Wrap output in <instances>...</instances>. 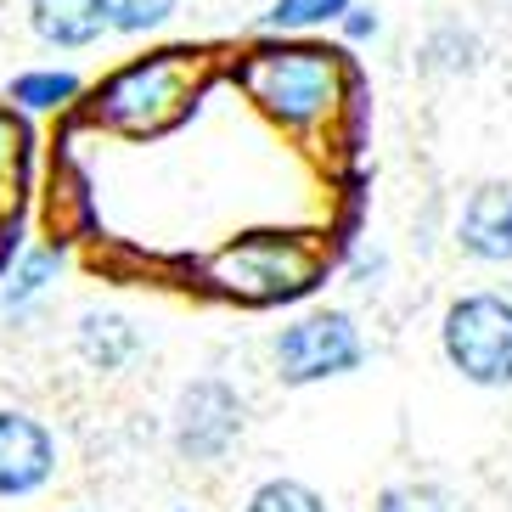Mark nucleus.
<instances>
[{
  "instance_id": "obj_15",
  "label": "nucleus",
  "mask_w": 512,
  "mask_h": 512,
  "mask_svg": "<svg viewBox=\"0 0 512 512\" xmlns=\"http://www.w3.org/2000/svg\"><path fill=\"white\" fill-rule=\"evenodd\" d=\"M372 512H462V496L445 490V484H389L383 496H377Z\"/></svg>"
},
{
  "instance_id": "obj_16",
  "label": "nucleus",
  "mask_w": 512,
  "mask_h": 512,
  "mask_svg": "<svg viewBox=\"0 0 512 512\" xmlns=\"http://www.w3.org/2000/svg\"><path fill=\"white\" fill-rule=\"evenodd\" d=\"M57 271H62V248H34V254L23 259V271L12 276V287H6V310H29V304L51 287Z\"/></svg>"
},
{
  "instance_id": "obj_1",
  "label": "nucleus",
  "mask_w": 512,
  "mask_h": 512,
  "mask_svg": "<svg viewBox=\"0 0 512 512\" xmlns=\"http://www.w3.org/2000/svg\"><path fill=\"white\" fill-rule=\"evenodd\" d=\"M237 85L254 96L265 119L287 124V130H310V124L338 113L349 74H344V57L327 46L271 40V46H254L237 62Z\"/></svg>"
},
{
  "instance_id": "obj_18",
  "label": "nucleus",
  "mask_w": 512,
  "mask_h": 512,
  "mask_svg": "<svg viewBox=\"0 0 512 512\" xmlns=\"http://www.w3.org/2000/svg\"><path fill=\"white\" fill-rule=\"evenodd\" d=\"M338 23H344V34H349V40H372V34L383 29V17H377L372 6H355V0L344 6V17H338Z\"/></svg>"
},
{
  "instance_id": "obj_5",
  "label": "nucleus",
  "mask_w": 512,
  "mask_h": 512,
  "mask_svg": "<svg viewBox=\"0 0 512 512\" xmlns=\"http://www.w3.org/2000/svg\"><path fill=\"white\" fill-rule=\"evenodd\" d=\"M214 282L254 304H271L316 287V259L293 237H242L214 259Z\"/></svg>"
},
{
  "instance_id": "obj_7",
  "label": "nucleus",
  "mask_w": 512,
  "mask_h": 512,
  "mask_svg": "<svg viewBox=\"0 0 512 512\" xmlns=\"http://www.w3.org/2000/svg\"><path fill=\"white\" fill-rule=\"evenodd\" d=\"M57 434L40 417L0 406V501H29L57 479Z\"/></svg>"
},
{
  "instance_id": "obj_10",
  "label": "nucleus",
  "mask_w": 512,
  "mask_h": 512,
  "mask_svg": "<svg viewBox=\"0 0 512 512\" xmlns=\"http://www.w3.org/2000/svg\"><path fill=\"white\" fill-rule=\"evenodd\" d=\"M136 349H141V332L130 316H119V310H85V316H79V355H85L96 372L130 366Z\"/></svg>"
},
{
  "instance_id": "obj_19",
  "label": "nucleus",
  "mask_w": 512,
  "mask_h": 512,
  "mask_svg": "<svg viewBox=\"0 0 512 512\" xmlns=\"http://www.w3.org/2000/svg\"><path fill=\"white\" fill-rule=\"evenodd\" d=\"M6 164H12V130L0 124V175H6Z\"/></svg>"
},
{
  "instance_id": "obj_11",
  "label": "nucleus",
  "mask_w": 512,
  "mask_h": 512,
  "mask_svg": "<svg viewBox=\"0 0 512 512\" xmlns=\"http://www.w3.org/2000/svg\"><path fill=\"white\" fill-rule=\"evenodd\" d=\"M6 96L23 113H62L79 96V74H68V68H29V74H17L6 85Z\"/></svg>"
},
{
  "instance_id": "obj_8",
  "label": "nucleus",
  "mask_w": 512,
  "mask_h": 512,
  "mask_svg": "<svg viewBox=\"0 0 512 512\" xmlns=\"http://www.w3.org/2000/svg\"><path fill=\"white\" fill-rule=\"evenodd\" d=\"M456 242L484 265H512V181H484L479 192H467Z\"/></svg>"
},
{
  "instance_id": "obj_17",
  "label": "nucleus",
  "mask_w": 512,
  "mask_h": 512,
  "mask_svg": "<svg viewBox=\"0 0 512 512\" xmlns=\"http://www.w3.org/2000/svg\"><path fill=\"white\" fill-rule=\"evenodd\" d=\"M473 62H479V40L462 29H439L422 51V68H445V74H467Z\"/></svg>"
},
{
  "instance_id": "obj_12",
  "label": "nucleus",
  "mask_w": 512,
  "mask_h": 512,
  "mask_svg": "<svg viewBox=\"0 0 512 512\" xmlns=\"http://www.w3.org/2000/svg\"><path fill=\"white\" fill-rule=\"evenodd\" d=\"M242 512H327V496L310 490L304 479H265L248 490Z\"/></svg>"
},
{
  "instance_id": "obj_14",
  "label": "nucleus",
  "mask_w": 512,
  "mask_h": 512,
  "mask_svg": "<svg viewBox=\"0 0 512 512\" xmlns=\"http://www.w3.org/2000/svg\"><path fill=\"white\" fill-rule=\"evenodd\" d=\"M349 0H276L265 12V29L271 34H299V29H327L344 17Z\"/></svg>"
},
{
  "instance_id": "obj_3",
  "label": "nucleus",
  "mask_w": 512,
  "mask_h": 512,
  "mask_svg": "<svg viewBox=\"0 0 512 512\" xmlns=\"http://www.w3.org/2000/svg\"><path fill=\"white\" fill-rule=\"evenodd\" d=\"M439 349L462 383L512 389V299L507 293H462L439 321Z\"/></svg>"
},
{
  "instance_id": "obj_6",
  "label": "nucleus",
  "mask_w": 512,
  "mask_h": 512,
  "mask_svg": "<svg viewBox=\"0 0 512 512\" xmlns=\"http://www.w3.org/2000/svg\"><path fill=\"white\" fill-rule=\"evenodd\" d=\"M242 428H248V400L231 389L226 377H197L186 383L181 400H175V422H169V439L186 462H226L237 451Z\"/></svg>"
},
{
  "instance_id": "obj_2",
  "label": "nucleus",
  "mask_w": 512,
  "mask_h": 512,
  "mask_svg": "<svg viewBox=\"0 0 512 512\" xmlns=\"http://www.w3.org/2000/svg\"><path fill=\"white\" fill-rule=\"evenodd\" d=\"M192 96L197 51H158V57H136L130 68L107 79L96 96V119L124 130V136H158L192 113Z\"/></svg>"
},
{
  "instance_id": "obj_13",
  "label": "nucleus",
  "mask_w": 512,
  "mask_h": 512,
  "mask_svg": "<svg viewBox=\"0 0 512 512\" xmlns=\"http://www.w3.org/2000/svg\"><path fill=\"white\" fill-rule=\"evenodd\" d=\"M96 6H102L107 34H152L175 17L181 0H96Z\"/></svg>"
},
{
  "instance_id": "obj_9",
  "label": "nucleus",
  "mask_w": 512,
  "mask_h": 512,
  "mask_svg": "<svg viewBox=\"0 0 512 512\" xmlns=\"http://www.w3.org/2000/svg\"><path fill=\"white\" fill-rule=\"evenodd\" d=\"M29 29L51 51H85L107 34L96 0H29Z\"/></svg>"
},
{
  "instance_id": "obj_4",
  "label": "nucleus",
  "mask_w": 512,
  "mask_h": 512,
  "mask_svg": "<svg viewBox=\"0 0 512 512\" xmlns=\"http://www.w3.org/2000/svg\"><path fill=\"white\" fill-rule=\"evenodd\" d=\"M271 361L287 389H310V383L349 377L366 361V344L349 310H316V316H299L293 327L276 332Z\"/></svg>"
}]
</instances>
